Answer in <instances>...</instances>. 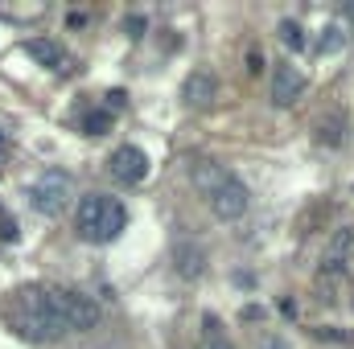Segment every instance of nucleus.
<instances>
[{"instance_id": "obj_1", "label": "nucleus", "mask_w": 354, "mask_h": 349, "mask_svg": "<svg viewBox=\"0 0 354 349\" xmlns=\"http://www.w3.org/2000/svg\"><path fill=\"white\" fill-rule=\"evenodd\" d=\"M4 325L12 329V337H21L25 346H54L62 337H71L66 317H62V300L58 288L46 283H25L4 300Z\"/></svg>"}, {"instance_id": "obj_2", "label": "nucleus", "mask_w": 354, "mask_h": 349, "mask_svg": "<svg viewBox=\"0 0 354 349\" xmlns=\"http://www.w3.org/2000/svg\"><path fill=\"white\" fill-rule=\"evenodd\" d=\"M194 185H198V193L210 201V210H214L223 222H235V218H243V214L252 210V193H248V185L231 173V169L214 165V161L194 165Z\"/></svg>"}, {"instance_id": "obj_3", "label": "nucleus", "mask_w": 354, "mask_h": 349, "mask_svg": "<svg viewBox=\"0 0 354 349\" xmlns=\"http://www.w3.org/2000/svg\"><path fill=\"white\" fill-rule=\"evenodd\" d=\"M75 230H79L83 243H95V247L115 243L128 230V210L111 193H87L75 210Z\"/></svg>"}, {"instance_id": "obj_4", "label": "nucleus", "mask_w": 354, "mask_h": 349, "mask_svg": "<svg viewBox=\"0 0 354 349\" xmlns=\"http://www.w3.org/2000/svg\"><path fill=\"white\" fill-rule=\"evenodd\" d=\"M351 263H354V226H342L334 230V239L326 243L322 259H317V300L322 304H334L346 275H351Z\"/></svg>"}, {"instance_id": "obj_5", "label": "nucleus", "mask_w": 354, "mask_h": 349, "mask_svg": "<svg viewBox=\"0 0 354 349\" xmlns=\"http://www.w3.org/2000/svg\"><path fill=\"white\" fill-rule=\"evenodd\" d=\"M25 197H29V206H33L37 214L58 218V214L71 206V197H75V181H71V173H62V169H46V173L29 185Z\"/></svg>"}, {"instance_id": "obj_6", "label": "nucleus", "mask_w": 354, "mask_h": 349, "mask_svg": "<svg viewBox=\"0 0 354 349\" xmlns=\"http://www.w3.org/2000/svg\"><path fill=\"white\" fill-rule=\"evenodd\" d=\"M107 169H111V177H115L120 185H140V181L149 177V157H145V148L124 144V148H115V152H111Z\"/></svg>"}, {"instance_id": "obj_7", "label": "nucleus", "mask_w": 354, "mask_h": 349, "mask_svg": "<svg viewBox=\"0 0 354 349\" xmlns=\"http://www.w3.org/2000/svg\"><path fill=\"white\" fill-rule=\"evenodd\" d=\"M305 74L297 70V66H288V62H276V70H272V103L276 107H292L301 94H305Z\"/></svg>"}, {"instance_id": "obj_8", "label": "nucleus", "mask_w": 354, "mask_h": 349, "mask_svg": "<svg viewBox=\"0 0 354 349\" xmlns=\"http://www.w3.org/2000/svg\"><path fill=\"white\" fill-rule=\"evenodd\" d=\"M25 54H29L33 62L50 66V70H66V66H71L66 50H62V46L54 41V37H29V41H25Z\"/></svg>"}, {"instance_id": "obj_9", "label": "nucleus", "mask_w": 354, "mask_h": 349, "mask_svg": "<svg viewBox=\"0 0 354 349\" xmlns=\"http://www.w3.org/2000/svg\"><path fill=\"white\" fill-rule=\"evenodd\" d=\"M214 90H218V83H214V74L210 70H194L189 79H185V87H181V99H185V107H206L210 99H214Z\"/></svg>"}, {"instance_id": "obj_10", "label": "nucleus", "mask_w": 354, "mask_h": 349, "mask_svg": "<svg viewBox=\"0 0 354 349\" xmlns=\"http://www.w3.org/2000/svg\"><path fill=\"white\" fill-rule=\"evenodd\" d=\"M202 263H206V255H202V247H194V243H181L174 251V267L185 279H198V275H202Z\"/></svg>"}, {"instance_id": "obj_11", "label": "nucleus", "mask_w": 354, "mask_h": 349, "mask_svg": "<svg viewBox=\"0 0 354 349\" xmlns=\"http://www.w3.org/2000/svg\"><path fill=\"white\" fill-rule=\"evenodd\" d=\"M280 41H284L288 50H305V33H301V25H297V21H280Z\"/></svg>"}, {"instance_id": "obj_12", "label": "nucleus", "mask_w": 354, "mask_h": 349, "mask_svg": "<svg viewBox=\"0 0 354 349\" xmlns=\"http://www.w3.org/2000/svg\"><path fill=\"white\" fill-rule=\"evenodd\" d=\"M83 128H87V136H99V132H107V128H111V115H107V111H95V115H87V123H83Z\"/></svg>"}, {"instance_id": "obj_13", "label": "nucleus", "mask_w": 354, "mask_h": 349, "mask_svg": "<svg viewBox=\"0 0 354 349\" xmlns=\"http://www.w3.org/2000/svg\"><path fill=\"white\" fill-rule=\"evenodd\" d=\"M317 337H322V341H346V346H354L351 333H338V329H330V325H322V329H317Z\"/></svg>"}, {"instance_id": "obj_14", "label": "nucleus", "mask_w": 354, "mask_h": 349, "mask_svg": "<svg viewBox=\"0 0 354 349\" xmlns=\"http://www.w3.org/2000/svg\"><path fill=\"white\" fill-rule=\"evenodd\" d=\"M338 41H342V37H338V29L330 25V29H326V37H322V50H326V54H330V50H338Z\"/></svg>"}, {"instance_id": "obj_15", "label": "nucleus", "mask_w": 354, "mask_h": 349, "mask_svg": "<svg viewBox=\"0 0 354 349\" xmlns=\"http://www.w3.org/2000/svg\"><path fill=\"white\" fill-rule=\"evenodd\" d=\"M4 148H8V132L0 128V152H4Z\"/></svg>"}, {"instance_id": "obj_16", "label": "nucleus", "mask_w": 354, "mask_h": 349, "mask_svg": "<svg viewBox=\"0 0 354 349\" xmlns=\"http://www.w3.org/2000/svg\"><path fill=\"white\" fill-rule=\"evenodd\" d=\"M351 17H354V4H351Z\"/></svg>"}]
</instances>
